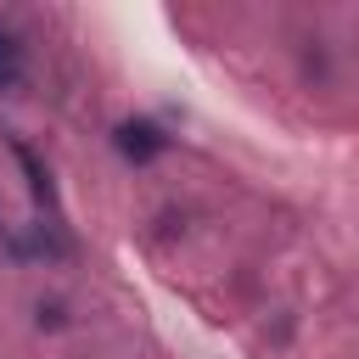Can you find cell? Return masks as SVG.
<instances>
[{
    "label": "cell",
    "instance_id": "cell-2",
    "mask_svg": "<svg viewBox=\"0 0 359 359\" xmlns=\"http://www.w3.org/2000/svg\"><path fill=\"white\" fill-rule=\"evenodd\" d=\"M11 157L22 163V174H28V191H34V202L56 213V185H50V174H45V163L34 157V146H22V140H11Z\"/></svg>",
    "mask_w": 359,
    "mask_h": 359
},
{
    "label": "cell",
    "instance_id": "cell-1",
    "mask_svg": "<svg viewBox=\"0 0 359 359\" xmlns=\"http://www.w3.org/2000/svg\"><path fill=\"white\" fill-rule=\"evenodd\" d=\"M112 146H118L129 163H151V157L168 146V135H163L157 123H146V118H123V123L112 129Z\"/></svg>",
    "mask_w": 359,
    "mask_h": 359
},
{
    "label": "cell",
    "instance_id": "cell-3",
    "mask_svg": "<svg viewBox=\"0 0 359 359\" xmlns=\"http://www.w3.org/2000/svg\"><path fill=\"white\" fill-rule=\"evenodd\" d=\"M17 79H22V45L0 28V90H11Z\"/></svg>",
    "mask_w": 359,
    "mask_h": 359
}]
</instances>
